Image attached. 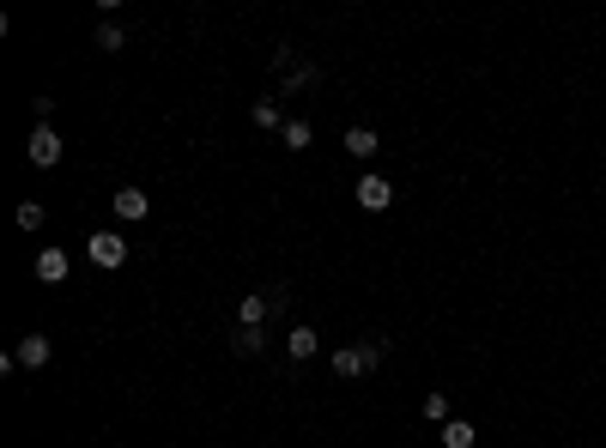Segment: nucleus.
<instances>
[{"label":"nucleus","mask_w":606,"mask_h":448,"mask_svg":"<svg viewBox=\"0 0 606 448\" xmlns=\"http://www.w3.org/2000/svg\"><path fill=\"white\" fill-rule=\"evenodd\" d=\"M85 255H91L98 266H121V261H128V243H121L116 230H98V237L85 243Z\"/></svg>","instance_id":"2"},{"label":"nucleus","mask_w":606,"mask_h":448,"mask_svg":"<svg viewBox=\"0 0 606 448\" xmlns=\"http://www.w3.org/2000/svg\"><path fill=\"white\" fill-rule=\"evenodd\" d=\"M13 358H19L24 369H43V364H49V340H43V333H24V340H19V351H13Z\"/></svg>","instance_id":"6"},{"label":"nucleus","mask_w":606,"mask_h":448,"mask_svg":"<svg viewBox=\"0 0 606 448\" xmlns=\"http://www.w3.org/2000/svg\"><path fill=\"white\" fill-rule=\"evenodd\" d=\"M98 49H103V55H116V49H121V31H116V24H103V31H98Z\"/></svg>","instance_id":"16"},{"label":"nucleus","mask_w":606,"mask_h":448,"mask_svg":"<svg viewBox=\"0 0 606 448\" xmlns=\"http://www.w3.org/2000/svg\"><path fill=\"white\" fill-rule=\"evenodd\" d=\"M364 369H370V358H364L358 346H340V351H334V376H364Z\"/></svg>","instance_id":"9"},{"label":"nucleus","mask_w":606,"mask_h":448,"mask_svg":"<svg viewBox=\"0 0 606 448\" xmlns=\"http://www.w3.org/2000/svg\"><path fill=\"white\" fill-rule=\"evenodd\" d=\"M67 248H37V279L43 285H61V279H67Z\"/></svg>","instance_id":"4"},{"label":"nucleus","mask_w":606,"mask_h":448,"mask_svg":"<svg viewBox=\"0 0 606 448\" xmlns=\"http://www.w3.org/2000/svg\"><path fill=\"white\" fill-rule=\"evenodd\" d=\"M146 206H152V201H146L140 188H121V194H116V219L134 224V219H146Z\"/></svg>","instance_id":"8"},{"label":"nucleus","mask_w":606,"mask_h":448,"mask_svg":"<svg viewBox=\"0 0 606 448\" xmlns=\"http://www.w3.org/2000/svg\"><path fill=\"white\" fill-rule=\"evenodd\" d=\"M388 201H394V188H388L383 176H358V206L364 212H383Z\"/></svg>","instance_id":"5"},{"label":"nucleus","mask_w":606,"mask_h":448,"mask_svg":"<svg viewBox=\"0 0 606 448\" xmlns=\"http://www.w3.org/2000/svg\"><path fill=\"white\" fill-rule=\"evenodd\" d=\"M285 351H291V358H316V351H322V333H316V327H291V333H285Z\"/></svg>","instance_id":"7"},{"label":"nucleus","mask_w":606,"mask_h":448,"mask_svg":"<svg viewBox=\"0 0 606 448\" xmlns=\"http://www.w3.org/2000/svg\"><path fill=\"white\" fill-rule=\"evenodd\" d=\"M19 224H24V230H43V206L24 201V206H19Z\"/></svg>","instance_id":"14"},{"label":"nucleus","mask_w":606,"mask_h":448,"mask_svg":"<svg viewBox=\"0 0 606 448\" xmlns=\"http://www.w3.org/2000/svg\"><path fill=\"white\" fill-rule=\"evenodd\" d=\"M24 152H31V163H37V170H49V163H61V134L49 122H37V134H31V145H24Z\"/></svg>","instance_id":"1"},{"label":"nucleus","mask_w":606,"mask_h":448,"mask_svg":"<svg viewBox=\"0 0 606 448\" xmlns=\"http://www.w3.org/2000/svg\"><path fill=\"white\" fill-rule=\"evenodd\" d=\"M255 127H279V109H273V103H255Z\"/></svg>","instance_id":"17"},{"label":"nucleus","mask_w":606,"mask_h":448,"mask_svg":"<svg viewBox=\"0 0 606 448\" xmlns=\"http://www.w3.org/2000/svg\"><path fill=\"white\" fill-rule=\"evenodd\" d=\"M273 303L285 309V297H267V291H249V297H242L237 303V315H242V327H261L267 315H273Z\"/></svg>","instance_id":"3"},{"label":"nucleus","mask_w":606,"mask_h":448,"mask_svg":"<svg viewBox=\"0 0 606 448\" xmlns=\"http://www.w3.org/2000/svg\"><path fill=\"white\" fill-rule=\"evenodd\" d=\"M309 140H316V134H309V122H285V152H303Z\"/></svg>","instance_id":"13"},{"label":"nucleus","mask_w":606,"mask_h":448,"mask_svg":"<svg viewBox=\"0 0 606 448\" xmlns=\"http://www.w3.org/2000/svg\"><path fill=\"white\" fill-rule=\"evenodd\" d=\"M443 448H473V425L449 418V425H443Z\"/></svg>","instance_id":"11"},{"label":"nucleus","mask_w":606,"mask_h":448,"mask_svg":"<svg viewBox=\"0 0 606 448\" xmlns=\"http://www.w3.org/2000/svg\"><path fill=\"white\" fill-rule=\"evenodd\" d=\"M424 418H431V425H437V418H449V400H443V394H424Z\"/></svg>","instance_id":"15"},{"label":"nucleus","mask_w":606,"mask_h":448,"mask_svg":"<svg viewBox=\"0 0 606 448\" xmlns=\"http://www.w3.org/2000/svg\"><path fill=\"white\" fill-rule=\"evenodd\" d=\"M231 346L249 358V351H261V346H267V333H261V327H237V340H231Z\"/></svg>","instance_id":"12"},{"label":"nucleus","mask_w":606,"mask_h":448,"mask_svg":"<svg viewBox=\"0 0 606 448\" xmlns=\"http://www.w3.org/2000/svg\"><path fill=\"white\" fill-rule=\"evenodd\" d=\"M346 152H352V158H376V134H370V127H352V134H346Z\"/></svg>","instance_id":"10"}]
</instances>
